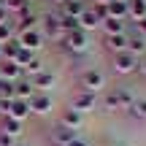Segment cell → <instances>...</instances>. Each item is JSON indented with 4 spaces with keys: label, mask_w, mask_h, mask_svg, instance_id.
<instances>
[{
    "label": "cell",
    "mask_w": 146,
    "mask_h": 146,
    "mask_svg": "<svg viewBox=\"0 0 146 146\" xmlns=\"http://www.w3.org/2000/svg\"><path fill=\"white\" fill-rule=\"evenodd\" d=\"M138 73L146 78V54H143V57H138Z\"/></svg>",
    "instance_id": "cell-33"
},
{
    "label": "cell",
    "mask_w": 146,
    "mask_h": 146,
    "mask_svg": "<svg viewBox=\"0 0 146 146\" xmlns=\"http://www.w3.org/2000/svg\"><path fill=\"white\" fill-rule=\"evenodd\" d=\"M78 27H81L84 33H89V30H98V27H100V19L95 16V11L89 8V5H87V11H84V14L78 16Z\"/></svg>",
    "instance_id": "cell-20"
},
{
    "label": "cell",
    "mask_w": 146,
    "mask_h": 146,
    "mask_svg": "<svg viewBox=\"0 0 146 146\" xmlns=\"http://www.w3.org/2000/svg\"><path fill=\"white\" fill-rule=\"evenodd\" d=\"M35 95V87L30 84V78H19L14 84V98H22V100H30Z\"/></svg>",
    "instance_id": "cell-21"
},
{
    "label": "cell",
    "mask_w": 146,
    "mask_h": 146,
    "mask_svg": "<svg viewBox=\"0 0 146 146\" xmlns=\"http://www.w3.org/2000/svg\"><path fill=\"white\" fill-rule=\"evenodd\" d=\"M3 5H5V11H8V14H11V11H14V14H19V11L25 8V5H30V3H27V0H3Z\"/></svg>",
    "instance_id": "cell-29"
},
{
    "label": "cell",
    "mask_w": 146,
    "mask_h": 146,
    "mask_svg": "<svg viewBox=\"0 0 146 146\" xmlns=\"http://www.w3.org/2000/svg\"><path fill=\"white\" fill-rule=\"evenodd\" d=\"M27 3H33V0H27Z\"/></svg>",
    "instance_id": "cell-38"
},
{
    "label": "cell",
    "mask_w": 146,
    "mask_h": 146,
    "mask_svg": "<svg viewBox=\"0 0 146 146\" xmlns=\"http://www.w3.org/2000/svg\"><path fill=\"white\" fill-rule=\"evenodd\" d=\"M30 84L35 87V92H46V89H52L57 84V76L52 70H38L35 76H30Z\"/></svg>",
    "instance_id": "cell-10"
},
{
    "label": "cell",
    "mask_w": 146,
    "mask_h": 146,
    "mask_svg": "<svg viewBox=\"0 0 146 146\" xmlns=\"http://www.w3.org/2000/svg\"><path fill=\"white\" fill-rule=\"evenodd\" d=\"M68 146H92V143H89L87 138H81V135H76V138H73V141L68 143Z\"/></svg>",
    "instance_id": "cell-32"
},
{
    "label": "cell",
    "mask_w": 146,
    "mask_h": 146,
    "mask_svg": "<svg viewBox=\"0 0 146 146\" xmlns=\"http://www.w3.org/2000/svg\"><path fill=\"white\" fill-rule=\"evenodd\" d=\"M27 103H30V114H35V116H46L54 108V100L49 98V92H35Z\"/></svg>",
    "instance_id": "cell-7"
},
{
    "label": "cell",
    "mask_w": 146,
    "mask_h": 146,
    "mask_svg": "<svg viewBox=\"0 0 146 146\" xmlns=\"http://www.w3.org/2000/svg\"><path fill=\"white\" fill-rule=\"evenodd\" d=\"M89 8L95 11V16L100 19V25L108 19V3H89Z\"/></svg>",
    "instance_id": "cell-27"
},
{
    "label": "cell",
    "mask_w": 146,
    "mask_h": 146,
    "mask_svg": "<svg viewBox=\"0 0 146 146\" xmlns=\"http://www.w3.org/2000/svg\"><path fill=\"white\" fill-rule=\"evenodd\" d=\"M111 70H114L116 76H133V73H138V57L130 54L127 49L111 54Z\"/></svg>",
    "instance_id": "cell-3"
},
{
    "label": "cell",
    "mask_w": 146,
    "mask_h": 146,
    "mask_svg": "<svg viewBox=\"0 0 146 146\" xmlns=\"http://www.w3.org/2000/svg\"><path fill=\"white\" fill-rule=\"evenodd\" d=\"M52 3H54V5H62V3H65V0H52Z\"/></svg>",
    "instance_id": "cell-35"
},
{
    "label": "cell",
    "mask_w": 146,
    "mask_h": 146,
    "mask_svg": "<svg viewBox=\"0 0 146 146\" xmlns=\"http://www.w3.org/2000/svg\"><path fill=\"white\" fill-rule=\"evenodd\" d=\"M127 52L135 54V57H143L146 54V38L135 35V33H127Z\"/></svg>",
    "instance_id": "cell-18"
},
{
    "label": "cell",
    "mask_w": 146,
    "mask_h": 146,
    "mask_svg": "<svg viewBox=\"0 0 146 146\" xmlns=\"http://www.w3.org/2000/svg\"><path fill=\"white\" fill-rule=\"evenodd\" d=\"M0 3H3V0H0Z\"/></svg>",
    "instance_id": "cell-39"
},
{
    "label": "cell",
    "mask_w": 146,
    "mask_h": 146,
    "mask_svg": "<svg viewBox=\"0 0 146 146\" xmlns=\"http://www.w3.org/2000/svg\"><path fill=\"white\" fill-rule=\"evenodd\" d=\"M16 54H19V41H16V38H11L8 43L0 46V60H5V62H14Z\"/></svg>",
    "instance_id": "cell-22"
},
{
    "label": "cell",
    "mask_w": 146,
    "mask_h": 146,
    "mask_svg": "<svg viewBox=\"0 0 146 146\" xmlns=\"http://www.w3.org/2000/svg\"><path fill=\"white\" fill-rule=\"evenodd\" d=\"M78 81H81V89L98 95V92H103V89H106V73L100 70V68H87V70L81 73Z\"/></svg>",
    "instance_id": "cell-5"
},
{
    "label": "cell",
    "mask_w": 146,
    "mask_h": 146,
    "mask_svg": "<svg viewBox=\"0 0 146 146\" xmlns=\"http://www.w3.org/2000/svg\"><path fill=\"white\" fill-rule=\"evenodd\" d=\"M3 22H8V11H5V5L0 3V25H3Z\"/></svg>",
    "instance_id": "cell-34"
},
{
    "label": "cell",
    "mask_w": 146,
    "mask_h": 146,
    "mask_svg": "<svg viewBox=\"0 0 146 146\" xmlns=\"http://www.w3.org/2000/svg\"><path fill=\"white\" fill-rule=\"evenodd\" d=\"M108 16L127 22V0H111L108 3Z\"/></svg>",
    "instance_id": "cell-23"
},
{
    "label": "cell",
    "mask_w": 146,
    "mask_h": 146,
    "mask_svg": "<svg viewBox=\"0 0 146 146\" xmlns=\"http://www.w3.org/2000/svg\"><path fill=\"white\" fill-rule=\"evenodd\" d=\"M100 27H103V35H119V33H127V22L125 19H114V16H108Z\"/></svg>",
    "instance_id": "cell-17"
},
{
    "label": "cell",
    "mask_w": 146,
    "mask_h": 146,
    "mask_svg": "<svg viewBox=\"0 0 146 146\" xmlns=\"http://www.w3.org/2000/svg\"><path fill=\"white\" fill-rule=\"evenodd\" d=\"M22 130H25V122L14 119V116H0V133H5L11 138H19Z\"/></svg>",
    "instance_id": "cell-13"
},
{
    "label": "cell",
    "mask_w": 146,
    "mask_h": 146,
    "mask_svg": "<svg viewBox=\"0 0 146 146\" xmlns=\"http://www.w3.org/2000/svg\"><path fill=\"white\" fill-rule=\"evenodd\" d=\"M60 25H62V33L81 30V27H78V19H76V16H62V14H60Z\"/></svg>",
    "instance_id": "cell-26"
},
{
    "label": "cell",
    "mask_w": 146,
    "mask_h": 146,
    "mask_svg": "<svg viewBox=\"0 0 146 146\" xmlns=\"http://www.w3.org/2000/svg\"><path fill=\"white\" fill-rule=\"evenodd\" d=\"M38 30L43 33V38L52 43H60L65 38L62 33V25H60V11H46V14L41 16V25H38Z\"/></svg>",
    "instance_id": "cell-2"
},
{
    "label": "cell",
    "mask_w": 146,
    "mask_h": 146,
    "mask_svg": "<svg viewBox=\"0 0 146 146\" xmlns=\"http://www.w3.org/2000/svg\"><path fill=\"white\" fill-rule=\"evenodd\" d=\"M133 100H135V95H133L127 87H114V89L106 92L103 106H106V111H127L133 106Z\"/></svg>",
    "instance_id": "cell-1"
},
{
    "label": "cell",
    "mask_w": 146,
    "mask_h": 146,
    "mask_svg": "<svg viewBox=\"0 0 146 146\" xmlns=\"http://www.w3.org/2000/svg\"><path fill=\"white\" fill-rule=\"evenodd\" d=\"M127 114H130L133 119L143 122L146 119V98H135V100H133V106L127 108Z\"/></svg>",
    "instance_id": "cell-24"
},
{
    "label": "cell",
    "mask_w": 146,
    "mask_h": 146,
    "mask_svg": "<svg viewBox=\"0 0 146 146\" xmlns=\"http://www.w3.org/2000/svg\"><path fill=\"white\" fill-rule=\"evenodd\" d=\"M60 122H62L65 127H70V130H78V127L84 125V114L78 108H73V106H68V108L60 114Z\"/></svg>",
    "instance_id": "cell-12"
},
{
    "label": "cell",
    "mask_w": 146,
    "mask_h": 146,
    "mask_svg": "<svg viewBox=\"0 0 146 146\" xmlns=\"http://www.w3.org/2000/svg\"><path fill=\"white\" fill-rule=\"evenodd\" d=\"M106 146H116V143H106Z\"/></svg>",
    "instance_id": "cell-37"
},
{
    "label": "cell",
    "mask_w": 146,
    "mask_h": 146,
    "mask_svg": "<svg viewBox=\"0 0 146 146\" xmlns=\"http://www.w3.org/2000/svg\"><path fill=\"white\" fill-rule=\"evenodd\" d=\"M127 19L130 22L146 19V0H127Z\"/></svg>",
    "instance_id": "cell-19"
},
{
    "label": "cell",
    "mask_w": 146,
    "mask_h": 146,
    "mask_svg": "<svg viewBox=\"0 0 146 146\" xmlns=\"http://www.w3.org/2000/svg\"><path fill=\"white\" fill-rule=\"evenodd\" d=\"M103 49L108 54L125 52V49H127V33H119V35H103Z\"/></svg>",
    "instance_id": "cell-11"
},
{
    "label": "cell",
    "mask_w": 146,
    "mask_h": 146,
    "mask_svg": "<svg viewBox=\"0 0 146 146\" xmlns=\"http://www.w3.org/2000/svg\"><path fill=\"white\" fill-rule=\"evenodd\" d=\"M84 11H87V0H65L62 5H60V14L62 16H81Z\"/></svg>",
    "instance_id": "cell-16"
},
{
    "label": "cell",
    "mask_w": 146,
    "mask_h": 146,
    "mask_svg": "<svg viewBox=\"0 0 146 146\" xmlns=\"http://www.w3.org/2000/svg\"><path fill=\"white\" fill-rule=\"evenodd\" d=\"M92 3H111V0H92Z\"/></svg>",
    "instance_id": "cell-36"
},
{
    "label": "cell",
    "mask_w": 146,
    "mask_h": 146,
    "mask_svg": "<svg viewBox=\"0 0 146 146\" xmlns=\"http://www.w3.org/2000/svg\"><path fill=\"white\" fill-rule=\"evenodd\" d=\"M60 49L62 52H70V54H84L89 49V33H84V30L65 33V38L60 41Z\"/></svg>",
    "instance_id": "cell-4"
},
{
    "label": "cell",
    "mask_w": 146,
    "mask_h": 146,
    "mask_svg": "<svg viewBox=\"0 0 146 146\" xmlns=\"http://www.w3.org/2000/svg\"><path fill=\"white\" fill-rule=\"evenodd\" d=\"M0 78H5L8 84H16L19 78H25V76H22V68L16 62H5V60H0Z\"/></svg>",
    "instance_id": "cell-15"
},
{
    "label": "cell",
    "mask_w": 146,
    "mask_h": 146,
    "mask_svg": "<svg viewBox=\"0 0 146 146\" xmlns=\"http://www.w3.org/2000/svg\"><path fill=\"white\" fill-rule=\"evenodd\" d=\"M76 135H78V130H70V127H65L62 122H57V125L49 130V138H52L54 146H68Z\"/></svg>",
    "instance_id": "cell-8"
},
{
    "label": "cell",
    "mask_w": 146,
    "mask_h": 146,
    "mask_svg": "<svg viewBox=\"0 0 146 146\" xmlns=\"http://www.w3.org/2000/svg\"><path fill=\"white\" fill-rule=\"evenodd\" d=\"M33 57H38V54H35V52H27V49H22V46H19V54H16V60H14V62L19 65V68H25V65L30 62Z\"/></svg>",
    "instance_id": "cell-28"
},
{
    "label": "cell",
    "mask_w": 146,
    "mask_h": 146,
    "mask_svg": "<svg viewBox=\"0 0 146 146\" xmlns=\"http://www.w3.org/2000/svg\"><path fill=\"white\" fill-rule=\"evenodd\" d=\"M16 41H19V46H22V49H27V52H38V49H43L46 38H43V33L35 27V30L19 33V35H16Z\"/></svg>",
    "instance_id": "cell-6"
},
{
    "label": "cell",
    "mask_w": 146,
    "mask_h": 146,
    "mask_svg": "<svg viewBox=\"0 0 146 146\" xmlns=\"http://www.w3.org/2000/svg\"><path fill=\"white\" fill-rule=\"evenodd\" d=\"M130 33H135V35L146 38V19H138V22H133V30H130Z\"/></svg>",
    "instance_id": "cell-30"
},
{
    "label": "cell",
    "mask_w": 146,
    "mask_h": 146,
    "mask_svg": "<svg viewBox=\"0 0 146 146\" xmlns=\"http://www.w3.org/2000/svg\"><path fill=\"white\" fill-rule=\"evenodd\" d=\"M11 38H16L14 22H3V25H0V46H3V43H8Z\"/></svg>",
    "instance_id": "cell-25"
},
{
    "label": "cell",
    "mask_w": 146,
    "mask_h": 146,
    "mask_svg": "<svg viewBox=\"0 0 146 146\" xmlns=\"http://www.w3.org/2000/svg\"><path fill=\"white\" fill-rule=\"evenodd\" d=\"M0 146H16V138L5 135V133H0Z\"/></svg>",
    "instance_id": "cell-31"
},
{
    "label": "cell",
    "mask_w": 146,
    "mask_h": 146,
    "mask_svg": "<svg viewBox=\"0 0 146 146\" xmlns=\"http://www.w3.org/2000/svg\"><path fill=\"white\" fill-rule=\"evenodd\" d=\"M5 116H14V119L25 122L27 116H30V103H27V100H22V98H14V100H11V106H8V114H5Z\"/></svg>",
    "instance_id": "cell-14"
},
{
    "label": "cell",
    "mask_w": 146,
    "mask_h": 146,
    "mask_svg": "<svg viewBox=\"0 0 146 146\" xmlns=\"http://www.w3.org/2000/svg\"><path fill=\"white\" fill-rule=\"evenodd\" d=\"M73 108H78L81 114H89V111H95V106H98V95L95 92H87V89H78L76 95H73Z\"/></svg>",
    "instance_id": "cell-9"
}]
</instances>
